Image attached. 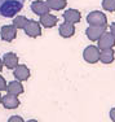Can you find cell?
I'll return each instance as SVG.
<instances>
[{
	"label": "cell",
	"mask_w": 115,
	"mask_h": 122,
	"mask_svg": "<svg viewBox=\"0 0 115 122\" xmlns=\"http://www.w3.org/2000/svg\"><path fill=\"white\" fill-rule=\"evenodd\" d=\"M27 22H28V20L26 18L25 16H16L14 17V20H13V26L18 30V29H25V26L27 25Z\"/></svg>",
	"instance_id": "18"
},
{
	"label": "cell",
	"mask_w": 115,
	"mask_h": 122,
	"mask_svg": "<svg viewBox=\"0 0 115 122\" xmlns=\"http://www.w3.org/2000/svg\"><path fill=\"white\" fill-rule=\"evenodd\" d=\"M1 104L4 108L7 109H16L19 107V100L17 99V96H14V95H5V96L1 97Z\"/></svg>",
	"instance_id": "10"
},
{
	"label": "cell",
	"mask_w": 115,
	"mask_h": 122,
	"mask_svg": "<svg viewBox=\"0 0 115 122\" xmlns=\"http://www.w3.org/2000/svg\"><path fill=\"white\" fill-rule=\"evenodd\" d=\"M67 1L66 0H47L48 8L52 10H62L66 8Z\"/></svg>",
	"instance_id": "17"
},
{
	"label": "cell",
	"mask_w": 115,
	"mask_h": 122,
	"mask_svg": "<svg viewBox=\"0 0 115 122\" xmlns=\"http://www.w3.org/2000/svg\"><path fill=\"white\" fill-rule=\"evenodd\" d=\"M8 122H25L22 120V117H19V116H12V117L8 120Z\"/></svg>",
	"instance_id": "20"
},
{
	"label": "cell",
	"mask_w": 115,
	"mask_h": 122,
	"mask_svg": "<svg viewBox=\"0 0 115 122\" xmlns=\"http://www.w3.org/2000/svg\"><path fill=\"white\" fill-rule=\"evenodd\" d=\"M5 91L9 95H14V96H18L23 92V86L19 81H12V82L7 83V88Z\"/></svg>",
	"instance_id": "11"
},
{
	"label": "cell",
	"mask_w": 115,
	"mask_h": 122,
	"mask_svg": "<svg viewBox=\"0 0 115 122\" xmlns=\"http://www.w3.org/2000/svg\"><path fill=\"white\" fill-rule=\"evenodd\" d=\"M26 122H38L36 120H28V121H26Z\"/></svg>",
	"instance_id": "25"
},
{
	"label": "cell",
	"mask_w": 115,
	"mask_h": 122,
	"mask_svg": "<svg viewBox=\"0 0 115 122\" xmlns=\"http://www.w3.org/2000/svg\"><path fill=\"white\" fill-rule=\"evenodd\" d=\"M87 22L89 26H106L107 27V17L103 12L93 10L87 16Z\"/></svg>",
	"instance_id": "2"
},
{
	"label": "cell",
	"mask_w": 115,
	"mask_h": 122,
	"mask_svg": "<svg viewBox=\"0 0 115 122\" xmlns=\"http://www.w3.org/2000/svg\"><path fill=\"white\" fill-rule=\"evenodd\" d=\"M105 31H106V26H88V29L85 30V34H87L89 40L97 42Z\"/></svg>",
	"instance_id": "6"
},
{
	"label": "cell",
	"mask_w": 115,
	"mask_h": 122,
	"mask_svg": "<svg viewBox=\"0 0 115 122\" xmlns=\"http://www.w3.org/2000/svg\"><path fill=\"white\" fill-rule=\"evenodd\" d=\"M102 8L107 12H115V0H102Z\"/></svg>",
	"instance_id": "19"
},
{
	"label": "cell",
	"mask_w": 115,
	"mask_h": 122,
	"mask_svg": "<svg viewBox=\"0 0 115 122\" xmlns=\"http://www.w3.org/2000/svg\"><path fill=\"white\" fill-rule=\"evenodd\" d=\"M1 97H3V96H1V95H0V104H1Z\"/></svg>",
	"instance_id": "26"
},
{
	"label": "cell",
	"mask_w": 115,
	"mask_h": 122,
	"mask_svg": "<svg viewBox=\"0 0 115 122\" xmlns=\"http://www.w3.org/2000/svg\"><path fill=\"white\" fill-rule=\"evenodd\" d=\"M3 66H4V64H3V60H0V71L3 70Z\"/></svg>",
	"instance_id": "24"
},
{
	"label": "cell",
	"mask_w": 115,
	"mask_h": 122,
	"mask_svg": "<svg viewBox=\"0 0 115 122\" xmlns=\"http://www.w3.org/2000/svg\"><path fill=\"white\" fill-rule=\"evenodd\" d=\"M25 33L26 35L31 36V38H36V36H40L41 35V27H40V24L34 20H28L27 25L25 26Z\"/></svg>",
	"instance_id": "5"
},
{
	"label": "cell",
	"mask_w": 115,
	"mask_h": 122,
	"mask_svg": "<svg viewBox=\"0 0 115 122\" xmlns=\"http://www.w3.org/2000/svg\"><path fill=\"white\" fill-rule=\"evenodd\" d=\"M64 20L65 22H70V24H78L82 20V14L79 10L76 9H67L66 12H64Z\"/></svg>",
	"instance_id": "12"
},
{
	"label": "cell",
	"mask_w": 115,
	"mask_h": 122,
	"mask_svg": "<svg viewBox=\"0 0 115 122\" xmlns=\"http://www.w3.org/2000/svg\"><path fill=\"white\" fill-rule=\"evenodd\" d=\"M13 75L16 77L17 81H19V82L27 81L28 78H30V69L26 65H17L16 68L13 69Z\"/></svg>",
	"instance_id": "8"
},
{
	"label": "cell",
	"mask_w": 115,
	"mask_h": 122,
	"mask_svg": "<svg viewBox=\"0 0 115 122\" xmlns=\"http://www.w3.org/2000/svg\"><path fill=\"white\" fill-rule=\"evenodd\" d=\"M31 10L38 16H43V14L49 13V8H48L47 3L41 1V0H35L31 3Z\"/></svg>",
	"instance_id": "9"
},
{
	"label": "cell",
	"mask_w": 115,
	"mask_h": 122,
	"mask_svg": "<svg viewBox=\"0 0 115 122\" xmlns=\"http://www.w3.org/2000/svg\"><path fill=\"white\" fill-rule=\"evenodd\" d=\"M40 24H41L44 27L47 29H51V27H54V26L57 25V22H58V18H57L56 16H53V14L51 13H47V14H43V16H40Z\"/></svg>",
	"instance_id": "15"
},
{
	"label": "cell",
	"mask_w": 115,
	"mask_h": 122,
	"mask_svg": "<svg viewBox=\"0 0 115 122\" xmlns=\"http://www.w3.org/2000/svg\"><path fill=\"white\" fill-rule=\"evenodd\" d=\"M110 118L113 122H115V108H111V110H110Z\"/></svg>",
	"instance_id": "22"
},
{
	"label": "cell",
	"mask_w": 115,
	"mask_h": 122,
	"mask_svg": "<svg viewBox=\"0 0 115 122\" xmlns=\"http://www.w3.org/2000/svg\"><path fill=\"white\" fill-rule=\"evenodd\" d=\"M0 36L5 42H13L17 36V29L13 25H5L0 29Z\"/></svg>",
	"instance_id": "7"
},
{
	"label": "cell",
	"mask_w": 115,
	"mask_h": 122,
	"mask_svg": "<svg viewBox=\"0 0 115 122\" xmlns=\"http://www.w3.org/2000/svg\"><path fill=\"white\" fill-rule=\"evenodd\" d=\"M110 33L114 35V38H115V22L114 24H111V26H110Z\"/></svg>",
	"instance_id": "23"
},
{
	"label": "cell",
	"mask_w": 115,
	"mask_h": 122,
	"mask_svg": "<svg viewBox=\"0 0 115 122\" xmlns=\"http://www.w3.org/2000/svg\"><path fill=\"white\" fill-rule=\"evenodd\" d=\"M5 88H7V82H5V79L0 75V91H4Z\"/></svg>",
	"instance_id": "21"
},
{
	"label": "cell",
	"mask_w": 115,
	"mask_h": 122,
	"mask_svg": "<svg viewBox=\"0 0 115 122\" xmlns=\"http://www.w3.org/2000/svg\"><path fill=\"white\" fill-rule=\"evenodd\" d=\"M115 59V53L113 51V48L109 49H101L100 52V61L102 64H111Z\"/></svg>",
	"instance_id": "16"
},
{
	"label": "cell",
	"mask_w": 115,
	"mask_h": 122,
	"mask_svg": "<svg viewBox=\"0 0 115 122\" xmlns=\"http://www.w3.org/2000/svg\"><path fill=\"white\" fill-rule=\"evenodd\" d=\"M3 64L7 66L8 69H14L17 65H18V56L13 52H8V53L4 55L3 57Z\"/></svg>",
	"instance_id": "14"
},
{
	"label": "cell",
	"mask_w": 115,
	"mask_h": 122,
	"mask_svg": "<svg viewBox=\"0 0 115 122\" xmlns=\"http://www.w3.org/2000/svg\"><path fill=\"white\" fill-rule=\"evenodd\" d=\"M100 49L97 46H88L83 51V59L88 64H96L100 61Z\"/></svg>",
	"instance_id": "3"
},
{
	"label": "cell",
	"mask_w": 115,
	"mask_h": 122,
	"mask_svg": "<svg viewBox=\"0 0 115 122\" xmlns=\"http://www.w3.org/2000/svg\"><path fill=\"white\" fill-rule=\"evenodd\" d=\"M23 7V0H0V17H16Z\"/></svg>",
	"instance_id": "1"
},
{
	"label": "cell",
	"mask_w": 115,
	"mask_h": 122,
	"mask_svg": "<svg viewBox=\"0 0 115 122\" xmlns=\"http://www.w3.org/2000/svg\"><path fill=\"white\" fill-rule=\"evenodd\" d=\"M97 42H98L97 47L100 49H109V48H113L115 46V38L110 31H105Z\"/></svg>",
	"instance_id": "4"
},
{
	"label": "cell",
	"mask_w": 115,
	"mask_h": 122,
	"mask_svg": "<svg viewBox=\"0 0 115 122\" xmlns=\"http://www.w3.org/2000/svg\"><path fill=\"white\" fill-rule=\"evenodd\" d=\"M58 33L62 38H71L75 34V26H74V24H70V22H64V24L60 25Z\"/></svg>",
	"instance_id": "13"
}]
</instances>
